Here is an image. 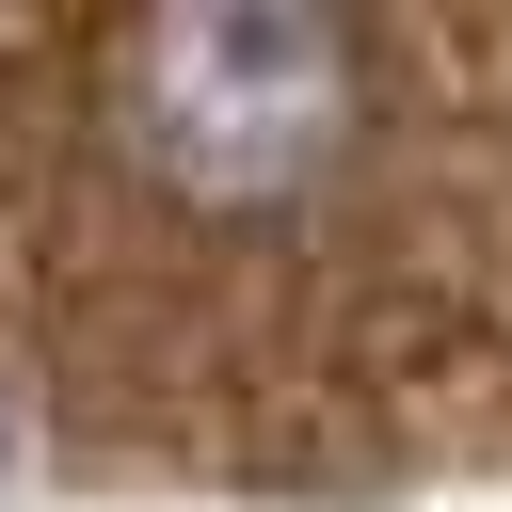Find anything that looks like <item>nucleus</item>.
I'll use <instances>...</instances> for the list:
<instances>
[{"label": "nucleus", "instance_id": "nucleus-1", "mask_svg": "<svg viewBox=\"0 0 512 512\" xmlns=\"http://www.w3.org/2000/svg\"><path fill=\"white\" fill-rule=\"evenodd\" d=\"M112 160L192 224H288L384 128V48L336 16H144L96 48Z\"/></svg>", "mask_w": 512, "mask_h": 512}]
</instances>
